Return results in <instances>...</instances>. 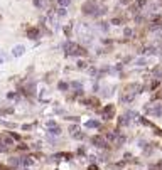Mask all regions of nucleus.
Listing matches in <instances>:
<instances>
[{"instance_id": "f257e3e1", "label": "nucleus", "mask_w": 162, "mask_h": 170, "mask_svg": "<svg viewBox=\"0 0 162 170\" xmlns=\"http://www.w3.org/2000/svg\"><path fill=\"white\" fill-rule=\"evenodd\" d=\"M63 51H64L66 56H86V49L78 46L73 41H66L63 44Z\"/></svg>"}, {"instance_id": "f03ea898", "label": "nucleus", "mask_w": 162, "mask_h": 170, "mask_svg": "<svg viewBox=\"0 0 162 170\" xmlns=\"http://www.w3.org/2000/svg\"><path fill=\"white\" fill-rule=\"evenodd\" d=\"M83 14H86V15H95L98 12V5H96V0H88L86 3H83Z\"/></svg>"}, {"instance_id": "7ed1b4c3", "label": "nucleus", "mask_w": 162, "mask_h": 170, "mask_svg": "<svg viewBox=\"0 0 162 170\" xmlns=\"http://www.w3.org/2000/svg\"><path fill=\"white\" fill-rule=\"evenodd\" d=\"M113 114H115V106H112V105L105 106V108L101 110V118H103V120H112Z\"/></svg>"}, {"instance_id": "20e7f679", "label": "nucleus", "mask_w": 162, "mask_h": 170, "mask_svg": "<svg viewBox=\"0 0 162 170\" xmlns=\"http://www.w3.org/2000/svg\"><path fill=\"white\" fill-rule=\"evenodd\" d=\"M91 142H93V145H96L98 148H108V143H106V140L103 137H93Z\"/></svg>"}, {"instance_id": "39448f33", "label": "nucleus", "mask_w": 162, "mask_h": 170, "mask_svg": "<svg viewBox=\"0 0 162 170\" xmlns=\"http://www.w3.org/2000/svg\"><path fill=\"white\" fill-rule=\"evenodd\" d=\"M149 113L154 114V116H162V105L161 103H155L152 108H149Z\"/></svg>"}, {"instance_id": "423d86ee", "label": "nucleus", "mask_w": 162, "mask_h": 170, "mask_svg": "<svg viewBox=\"0 0 162 170\" xmlns=\"http://www.w3.org/2000/svg\"><path fill=\"white\" fill-rule=\"evenodd\" d=\"M27 37L29 39H37L39 37V29L37 27H29L27 29Z\"/></svg>"}, {"instance_id": "0eeeda50", "label": "nucleus", "mask_w": 162, "mask_h": 170, "mask_svg": "<svg viewBox=\"0 0 162 170\" xmlns=\"http://www.w3.org/2000/svg\"><path fill=\"white\" fill-rule=\"evenodd\" d=\"M24 52H25V47H24V46H22V44H17L15 47L12 49V54H14V56H15V57L22 56Z\"/></svg>"}, {"instance_id": "6e6552de", "label": "nucleus", "mask_w": 162, "mask_h": 170, "mask_svg": "<svg viewBox=\"0 0 162 170\" xmlns=\"http://www.w3.org/2000/svg\"><path fill=\"white\" fill-rule=\"evenodd\" d=\"M86 126H88V128H98V126H100V123L95 121V120H89V121L86 123Z\"/></svg>"}, {"instance_id": "1a4fd4ad", "label": "nucleus", "mask_w": 162, "mask_h": 170, "mask_svg": "<svg viewBox=\"0 0 162 170\" xmlns=\"http://www.w3.org/2000/svg\"><path fill=\"white\" fill-rule=\"evenodd\" d=\"M57 3H59V7H68L69 3H71V0H57Z\"/></svg>"}, {"instance_id": "9d476101", "label": "nucleus", "mask_w": 162, "mask_h": 170, "mask_svg": "<svg viewBox=\"0 0 162 170\" xmlns=\"http://www.w3.org/2000/svg\"><path fill=\"white\" fill-rule=\"evenodd\" d=\"M2 140H3V143H5V145H12V143H14V138H12V137H3Z\"/></svg>"}, {"instance_id": "9b49d317", "label": "nucleus", "mask_w": 162, "mask_h": 170, "mask_svg": "<svg viewBox=\"0 0 162 170\" xmlns=\"http://www.w3.org/2000/svg\"><path fill=\"white\" fill-rule=\"evenodd\" d=\"M88 105H91V106H98V105H100V101H98L96 98H89V99H88Z\"/></svg>"}, {"instance_id": "f8f14e48", "label": "nucleus", "mask_w": 162, "mask_h": 170, "mask_svg": "<svg viewBox=\"0 0 162 170\" xmlns=\"http://www.w3.org/2000/svg\"><path fill=\"white\" fill-rule=\"evenodd\" d=\"M57 17H66V10L63 7H59V10H57Z\"/></svg>"}, {"instance_id": "ddd939ff", "label": "nucleus", "mask_w": 162, "mask_h": 170, "mask_svg": "<svg viewBox=\"0 0 162 170\" xmlns=\"http://www.w3.org/2000/svg\"><path fill=\"white\" fill-rule=\"evenodd\" d=\"M147 3V0H137V5H135V8H138V7H144Z\"/></svg>"}, {"instance_id": "4468645a", "label": "nucleus", "mask_w": 162, "mask_h": 170, "mask_svg": "<svg viewBox=\"0 0 162 170\" xmlns=\"http://www.w3.org/2000/svg\"><path fill=\"white\" fill-rule=\"evenodd\" d=\"M144 52H145V54H154L155 49L154 47H147V49H144Z\"/></svg>"}, {"instance_id": "2eb2a0df", "label": "nucleus", "mask_w": 162, "mask_h": 170, "mask_svg": "<svg viewBox=\"0 0 162 170\" xmlns=\"http://www.w3.org/2000/svg\"><path fill=\"white\" fill-rule=\"evenodd\" d=\"M10 135H12L14 140H20V135H19V133H10Z\"/></svg>"}, {"instance_id": "dca6fc26", "label": "nucleus", "mask_w": 162, "mask_h": 170, "mask_svg": "<svg viewBox=\"0 0 162 170\" xmlns=\"http://www.w3.org/2000/svg\"><path fill=\"white\" fill-rule=\"evenodd\" d=\"M69 27H71V25H66V29H64L66 35H69V34H71V29H69Z\"/></svg>"}, {"instance_id": "f3484780", "label": "nucleus", "mask_w": 162, "mask_h": 170, "mask_svg": "<svg viewBox=\"0 0 162 170\" xmlns=\"http://www.w3.org/2000/svg\"><path fill=\"white\" fill-rule=\"evenodd\" d=\"M68 88V84L66 83H59V89H66Z\"/></svg>"}, {"instance_id": "a211bd4d", "label": "nucleus", "mask_w": 162, "mask_h": 170, "mask_svg": "<svg viewBox=\"0 0 162 170\" xmlns=\"http://www.w3.org/2000/svg\"><path fill=\"white\" fill-rule=\"evenodd\" d=\"M125 35L130 37V35H132V29H125Z\"/></svg>"}, {"instance_id": "6ab92c4d", "label": "nucleus", "mask_w": 162, "mask_h": 170, "mask_svg": "<svg viewBox=\"0 0 162 170\" xmlns=\"http://www.w3.org/2000/svg\"><path fill=\"white\" fill-rule=\"evenodd\" d=\"M2 125H5V126H8V128H14V125H10V123H7V121H0Z\"/></svg>"}, {"instance_id": "aec40b11", "label": "nucleus", "mask_w": 162, "mask_h": 170, "mask_svg": "<svg viewBox=\"0 0 162 170\" xmlns=\"http://www.w3.org/2000/svg\"><path fill=\"white\" fill-rule=\"evenodd\" d=\"M34 5H36V7H40L42 3H40V0H34Z\"/></svg>"}, {"instance_id": "412c9836", "label": "nucleus", "mask_w": 162, "mask_h": 170, "mask_svg": "<svg viewBox=\"0 0 162 170\" xmlns=\"http://www.w3.org/2000/svg\"><path fill=\"white\" fill-rule=\"evenodd\" d=\"M120 2H122V3H123V5H128V3H130V2H132V0H120Z\"/></svg>"}, {"instance_id": "4be33fe9", "label": "nucleus", "mask_w": 162, "mask_h": 170, "mask_svg": "<svg viewBox=\"0 0 162 170\" xmlns=\"http://www.w3.org/2000/svg\"><path fill=\"white\" fill-rule=\"evenodd\" d=\"M88 170H98V167H96V165H89Z\"/></svg>"}, {"instance_id": "5701e85b", "label": "nucleus", "mask_w": 162, "mask_h": 170, "mask_svg": "<svg viewBox=\"0 0 162 170\" xmlns=\"http://www.w3.org/2000/svg\"><path fill=\"white\" fill-rule=\"evenodd\" d=\"M0 170H7V169H5V167H3V165H2V163H0Z\"/></svg>"}, {"instance_id": "b1692460", "label": "nucleus", "mask_w": 162, "mask_h": 170, "mask_svg": "<svg viewBox=\"0 0 162 170\" xmlns=\"http://www.w3.org/2000/svg\"><path fill=\"white\" fill-rule=\"evenodd\" d=\"M159 169H162V160H161V162H159Z\"/></svg>"}]
</instances>
